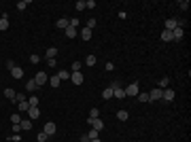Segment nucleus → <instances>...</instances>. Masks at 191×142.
<instances>
[{"instance_id":"1","label":"nucleus","mask_w":191,"mask_h":142,"mask_svg":"<svg viewBox=\"0 0 191 142\" xmlns=\"http://www.w3.org/2000/svg\"><path fill=\"white\" fill-rule=\"evenodd\" d=\"M47 81H49V76H47V72H43V70H38V72L34 74V83H36L38 87H43Z\"/></svg>"},{"instance_id":"2","label":"nucleus","mask_w":191,"mask_h":142,"mask_svg":"<svg viewBox=\"0 0 191 142\" xmlns=\"http://www.w3.org/2000/svg\"><path fill=\"white\" fill-rule=\"evenodd\" d=\"M123 91H125V95H130V98H136V95L140 94V89H138V83H130V85H128Z\"/></svg>"},{"instance_id":"3","label":"nucleus","mask_w":191,"mask_h":142,"mask_svg":"<svg viewBox=\"0 0 191 142\" xmlns=\"http://www.w3.org/2000/svg\"><path fill=\"white\" fill-rule=\"evenodd\" d=\"M183 28V21H178V19H174V17H170V19H166V30L168 32H172V30H176V28Z\"/></svg>"},{"instance_id":"4","label":"nucleus","mask_w":191,"mask_h":142,"mask_svg":"<svg viewBox=\"0 0 191 142\" xmlns=\"http://www.w3.org/2000/svg\"><path fill=\"white\" fill-rule=\"evenodd\" d=\"M87 125H92L94 130H98V132H102V127H104V121H102L100 117H96V119H87Z\"/></svg>"},{"instance_id":"5","label":"nucleus","mask_w":191,"mask_h":142,"mask_svg":"<svg viewBox=\"0 0 191 142\" xmlns=\"http://www.w3.org/2000/svg\"><path fill=\"white\" fill-rule=\"evenodd\" d=\"M70 81H72L74 85H83L85 76H83V72H70Z\"/></svg>"},{"instance_id":"6","label":"nucleus","mask_w":191,"mask_h":142,"mask_svg":"<svg viewBox=\"0 0 191 142\" xmlns=\"http://www.w3.org/2000/svg\"><path fill=\"white\" fill-rule=\"evenodd\" d=\"M38 117H41V110H38L36 106H34V108L30 106V110H28V119H30V121H36Z\"/></svg>"},{"instance_id":"7","label":"nucleus","mask_w":191,"mask_h":142,"mask_svg":"<svg viewBox=\"0 0 191 142\" xmlns=\"http://www.w3.org/2000/svg\"><path fill=\"white\" fill-rule=\"evenodd\" d=\"M174 91H172V89H170V87H166V89H164V94H161V100H166V102H172V100H174Z\"/></svg>"},{"instance_id":"8","label":"nucleus","mask_w":191,"mask_h":142,"mask_svg":"<svg viewBox=\"0 0 191 142\" xmlns=\"http://www.w3.org/2000/svg\"><path fill=\"white\" fill-rule=\"evenodd\" d=\"M161 94H164V89L155 87V89H153V91L149 94V100H153V102H155V100H161Z\"/></svg>"},{"instance_id":"9","label":"nucleus","mask_w":191,"mask_h":142,"mask_svg":"<svg viewBox=\"0 0 191 142\" xmlns=\"http://www.w3.org/2000/svg\"><path fill=\"white\" fill-rule=\"evenodd\" d=\"M43 132H45L47 136H53V134L57 132V127H55V123H51V121H49V123H45V130H43Z\"/></svg>"},{"instance_id":"10","label":"nucleus","mask_w":191,"mask_h":142,"mask_svg":"<svg viewBox=\"0 0 191 142\" xmlns=\"http://www.w3.org/2000/svg\"><path fill=\"white\" fill-rule=\"evenodd\" d=\"M6 28H9V15L2 13V15H0V32H4Z\"/></svg>"},{"instance_id":"11","label":"nucleus","mask_w":191,"mask_h":142,"mask_svg":"<svg viewBox=\"0 0 191 142\" xmlns=\"http://www.w3.org/2000/svg\"><path fill=\"white\" fill-rule=\"evenodd\" d=\"M183 34H185V30L178 26L176 30H172V41H181V38H183Z\"/></svg>"},{"instance_id":"12","label":"nucleus","mask_w":191,"mask_h":142,"mask_svg":"<svg viewBox=\"0 0 191 142\" xmlns=\"http://www.w3.org/2000/svg\"><path fill=\"white\" fill-rule=\"evenodd\" d=\"M11 76H13V79H21V76H23V68H21V66H15V68L11 70Z\"/></svg>"},{"instance_id":"13","label":"nucleus","mask_w":191,"mask_h":142,"mask_svg":"<svg viewBox=\"0 0 191 142\" xmlns=\"http://www.w3.org/2000/svg\"><path fill=\"white\" fill-rule=\"evenodd\" d=\"M55 26H57V28H62V30H66V28L70 26V21H68L66 17H59V19L55 21Z\"/></svg>"},{"instance_id":"14","label":"nucleus","mask_w":191,"mask_h":142,"mask_svg":"<svg viewBox=\"0 0 191 142\" xmlns=\"http://www.w3.org/2000/svg\"><path fill=\"white\" fill-rule=\"evenodd\" d=\"M85 136H87V138H89V142H92V140H96V138H100V132H98V130H94V127H92L89 132H85Z\"/></svg>"},{"instance_id":"15","label":"nucleus","mask_w":191,"mask_h":142,"mask_svg":"<svg viewBox=\"0 0 191 142\" xmlns=\"http://www.w3.org/2000/svg\"><path fill=\"white\" fill-rule=\"evenodd\" d=\"M64 32H66V36H68V38H74V36L79 34V30H77V28H72V26H68Z\"/></svg>"},{"instance_id":"16","label":"nucleus","mask_w":191,"mask_h":142,"mask_svg":"<svg viewBox=\"0 0 191 142\" xmlns=\"http://www.w3.org/2000/svg\"><path fill=\"white\" fill-rule=\"evenodd\" d=\"M19 127H21L23 132H28V130H32V121H30V119H21V123H19Z\"/></svg>"},{"instance_id":"17","label":"nucleus","mask_w":191,"mask_h":142,"mask_svg":"<svg viewBox=\"0 0 191 142\" xmlns=\"http://www.w3.org/2000/svg\"><path fill=\"white\" fill-rule=\"evenodd\" d=\"M36 89H38V85H36V83H34V79H32V81H28V83H26V91H32V94H34V91H36Z\"/></svg>"},{"instance_id":"18","label":"nucleus","mask_w":191,"mask_h":142,"mask_svg":"<svg viewBox=\"0 0 191 142\" xmlns=\"http://www.w3.org/2000/svg\"><path fill=\"white\" fill-rule=\"evenodd\" d=\"M117 119H119V121H128V119H130V112H128V110H123V108H121V110H119V112H117Z\"/></svg>"},{"instance_id":"19","label":"nucleus","mask_w":191,"mask_h":142,"mask_svg":"<svg viewBox=\"0 0 191 142\" xmlns=\"http://www.w3.org/2000/svg\"><path fill=\"white\" fill-rule=\"evenodd\" d=\"M55 55H57V49H55V47H49L47 53H45V57H47V59H55Z\"/></svg>"},{"instance_id":"20","label":"nucleus","mask_w":191,"mask_h":142,"mask_svg":"<svg viewBox=\"0 0 191 142\" xmlns=\"http://www.w3.org/2000/svg\"><path fill=\"white\" fill-rule=\"evenodd\" d=\"M81 38H83V41H89V38H92V30H89V28H83V30H81Z\"/></svg>"},{"instance_id":"21","label":"nucleus","mask_w":191,"mask_h":142,"mask_svg":"<svg viewBox=\"0 0 191 142\" xmlns=\"http://www.w3.org/2000/svg\"><path fill=\"white\" fill-rule=\"evenodd\" d=\"M17 110H21V112H28V110H30V104H28V100H26V102H19V104H17Z\"/></svg>"},{"instance_id":"22","label":"nucleus","mask_w":191,"mask_h":142,"mask_svg":"<svg viewBox=\"0 0 191 142\" xmlns=\"http://www.w3.org/2000/svg\"><path fill=\"white\" fill-rule=\"evenodd\" d=\"M4 95H6V98H9V100H11V102H13V100H15V89H11V87H6V89H4Z\"/></svg>"},{"instance_id":"23","label":"nucleus","mask_w":191,"mask_h":142,"mask_svg":"<svg viewBox=\"0 0 191 142\" xmlns=\"http://www.w3.org/2000/svg\"><path fill=\"white\" fill-rule=\"evenodd\" d=\"M57 79H59V81H68V79H70L68 70H59V72H57Z\"/></svg>"},{"instance_id":"24","label":"nucleus","mask_w":191,"mask_h":142,"mask_svg":"<svg viewBox=\"0 0 191 142\" xmlns=\"http://www.w3.org/2000/svg\"><path fill=\"white\" fill-rule=\"evenodd\" d=\"M85 66H89V68L96 66V55H87V57H85Z\"/></svg>"},{"instance_id":"25","label":"nucleus","mask_w":191,"mask_h":142,"mask_svg":"<svg viewBox=\"0 0 191 142\" xmlns=\"http://www.w3.org/2000/svg\"><path fill=\"white\" fill-rule=\"evenodd\" d=\"M161 41H166V43H170V41H172V32H168V30H164V32H161Z\"/></svg>"},{"instance_id":"26","label":"nucleus","mask_w":191,"mask_h":142,"mask_svg":"<svg viewBox=\"0 0 191 142\" xmlns=\"http://www.w3.org/2000/svg\"><path fill=\"white\" fill-rule=\"evenodd\" d=\"M11 123H13V125H19V123H21V117H19V112L11 115Z\"/></svg>"},{"instance_id":"27","label":"nucleus","mask_w":191,"mask_h":142,"mask_svg":"<svg viewBox=\"0 0 191 142\" xmlns=\"http://www.w3.org/2000/svg\"><path fill=\"white\" fill-rule=\"evenodd\" d=\"M102 98H104V100H110V98H113V89H110V87H106V89L102 91Z\"/></svg>"},{"instance_id":"28","label":"nucleus","mask_w":191,"mask_h":142,"mask_svg":"<svg viewBox=\"0 0 191 142\" xmlns=\"http://www.w3.org/2000/svg\"><path fill=\"white\" fill-rule=\"evenodd\" d=\"M59 79H57V74H51V87H59Z\"/></svg>"},{"instance_id":"29","label":"nucleus","mask_w":191,"mask_h":142,"mask_svg":"<svg viewBox=\"0 0 191 142\" xmlns=\"http://www.w3.org/2000/svg\"><path fill=\"white\" fill-rule=\"evenodd\" d=\"M168 83H170V79H168V76L159 79V89H166V87H168Z\"/></svg>"},{"instance_id":"30","label":"nucleus","mask_w":191,"mask_h":142,"mask_svg":"<svg viewBox=\"0 0 191 142\" xmlns=\"http://www.w3.org/2000/svg\"><path fill=\"white\" fill-rule=\"evenodd\" d=\"M28 104H30L32 108H34V106H38V98H36V95H30V98H28Z\"/></svg>"},{"instance_id":"31","label":"nucleus","mask_w":191,"mask_h":142,"mask_svg":"<svg viewBox=\"0 0 191 142\" xmlns=\"http://www.w3.org/2000/svg\"><path fill=\"white\" fill-rule=\"evenodd\" d=\"M28 4H30V0H21V2H17V9L23 11V9H28Z\"/></svg>"},{"instance_id":"32","label":"nucleus","mask_w":191,"mask_h":142,"mask_svg":"<svg viewBox=\"0 0 191 142\" xmlns=\"http://www.w3.org/2000/svg\"><path fill=\"white\" fill-rule=\"evenodd\" d=\"M136 98H138V102H142V104L144 102H151V100H149V94H138Z\"/></svg>"},{"instance_id":"33","label":"nucleus","mask_w":191,"mask_h":142,"mask_svg":"<svg viewBox=\"0 0 191 142\" xmlns=\"http://www.w3.org/2000/svg\"><path fill=\"white\" fill-rule=\"evenodd\" d=\"M26 100H28V98H26L23 94H17V95H15V100H13V102H15V104H19V102H26Z\"/></svg>"},{"instance_id":"34","label":"nucleus","mask_w":191,"mask_h":142,"mask_svg":"<svg viewBox=\"0 0 191 142\" xmlns=\"http://www.w3.org/2000/svg\"><path fill=\"white\" fill-rule=\"evenodd\" d=\"M96 23H98V21H96L94 17H92V19H87V23H85V28H89V30H94V28H96Z\"/></svg>"},{"instance_id":"35","label":"nucleus","mask_w":191,"mask_h":142,"mask_svg":"<svg viewBox=\"0 0 191 142\" xmlns=\"http://www.w3.org/2000/svg\"><path fill=\"white\" fill-rule=\"evenodd\" d=\"M96 117H100V110H98V108H92V110H89V117H87V119H96Z\"/></svg>"},{"instance_id":"36","label":"nucleus","mask_w":191,"mask_h":142,"mask_svg":"<svg viewBox=\"0 0 191 142\" xmlns=\"http://www.w3.org/2000/svg\"><path fill=\"white\" fill-rule=\"evenodd\" d=\"M36 140H38V142H47V140H49V136L45 134V132H41V134L36 136Z\"/></svg>"},{"instance_id":"37","label":"nucleus","mask_w":191,"mask_h":142,"mask_svg":"<svg viewBox=\"0 0 191 142\" xmlns=\"http://www.w3.org/2000/svg\"><path fill=\"white\" fill-rule=\"evenodd\" d=\"M70 26L79 30V26H81V21H79V17H72V19H70Z\"/></svg>"},{"instance_id":"38","label":"nucleus","mask_w":191,"mask_h":142,"mask_svg":"<svg viewBox=\"0 0 191 142\" xmlns=\"http://www.w3.org/2000/svg\"><path fill=\"white\" fill-rule=\"evenodd\" d=\"M81 62H72V72H81Z\"/></svg>"},{"instance_id":"39","label":"nucleus","mask_w":191,"mask_h":142,"mask_svg":"<svg viewBox=\"0 0 191 142\" xmlns=\"http://www.w3.org/2000/svg\"><path fill=\"white\" fill-rule=\"evenodd\" d=\"M74 9H77V11H85V2H83V0H79V2L74 4Z\"/></svg>"},{"instance_id":"40","label":"nucleus","mask_w":191,"mask_h":142,"mask_svg":"<svg viewBox=\"0 0 191 142\" xmlns=\"http://www.w3.org/2000/svg\"><path fill=\"white\" fill-rule=\"evenodd\" d=\"M178 9L187 11V9H189V2H187V0H181V2H178Z\"/></svg>"},{"instance_id":"41","label":"nucleus","mask_w":191,"mask_h":142,"mask_svg":"<svg viewBox=\"0 0 191 142\" xmlns=\"http://www.w3.org/2000/svg\"><path fill=\"white\" fill-rule=\"evenodd\" d=\"M38 62H41V57H38V55H30V64H32V66H34V64H38Z\"/></svg>"},{"instance_id":"42","label":"nucleus","mask_w":191,"mask_h":142,"mask_svg":"<svg viewBox=\"0 0 191 142\" xmlns=\"http://www.w3.org/2000/svg\"><path fill=\"white\" fill-rule=\"evenodd\" d=\"M85 9H96V0H87L85 2Z\"/></svg>"},{"instance_id":"43","label":"nucleus","mask_w":191,"mask_h":142,"mask_svg":"<svg viewBox=\"0 0 191 142\" xmlns=\"http://www.w3.org/2000/svg\"><path fill=\"white\" fill-rule=\"evenodd\" d=\"M6 68H9V72H11V70L15 68V62H13V59H9V62H6Z\"/></svg>"},{"instance_id":"44","label":"nucleus","mask_w":191,"mask_h":142,"mask_svg":"<svg viewBox=\"0 0 191 142\" xmlns=\"http://www.w3.org/2000/svg\"><path fill=\"white\" fill-rule=\"evenodd\" d=\"M9 140H11V142H21V138H19V134H15V136H11Z\"/></svg>"},{"instance_id":"45","label":"nucleus","mask_w":191,"mask_h":142,"mask_svg":"<svg viewBox=\"0 0 191 142\" xmlns=\"http://www.w3.org/2000/svg\"><path fill=\"white\" fill-rule=\"evenodd\" d=\"M47 64H49V68H55V66H57V62H55V59H47Z\"/></svg>"},{"instance_id":"46","label":"nucleus","mask_w":191,"mask_h":142,"mask_svg":"<svg viewBox=\"0 0 191 142\" xmlns=\"http://www.w3.org/2000/svg\"><path fill=\"white\" fill-rule=\"evenodd\" d=\"M106 70H108V72H110V70H115V64H113V62H108V64H106Z\"/></svg>"},{"instance_id":"47","label":"nucleus","mask_w":191,"mask_h":142,"mask_svg":"<svg viewBox=\"0 0 191 142\" xmlns=\"http://www.w3.org/2000/svg\"><path fill=\"white\" fill-rule=\"evenodd\" d=\"M92 142H102V140H100V138H96V140H92Z\"/></svg>"}]
</instances>
